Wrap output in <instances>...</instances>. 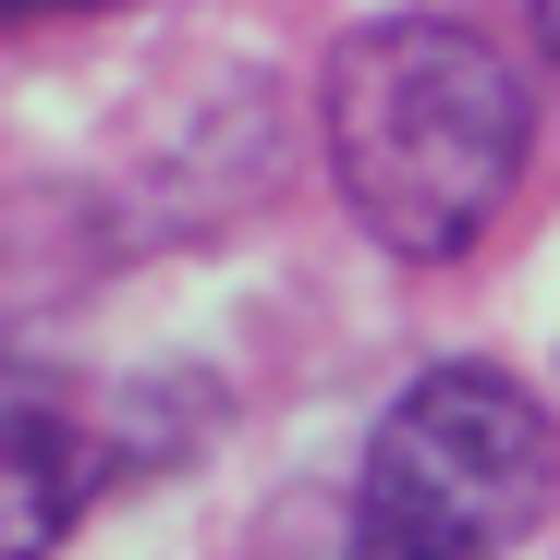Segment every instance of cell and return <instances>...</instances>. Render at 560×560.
Instances as JSON below:
<instances>
[{"instance_id": "3957f363", "label": "cell", "mask_w": 560, "mask_h": 560, "mask_svg": "<svg viewBox=\"0 0 560 560\" xmlns=\"http://www.w3.org/2000/svg\"><path fill=\"white\" fill-rule=\"evenodd\" d=\"M61 500H73V476H61V427H49L37 402H0V560H49Z\"/></svg>"}, {"instance_id": "277c9868", "label": "cell", "mask_w": 560, "mask_h": 560, "mask_svg": "<svg viewBox=\"0 0 560 560\" xmlns=\"http://www.w3.org/2000/svg\"><path fill=\"white\" fill-rule=\"evenodd\" d=\"M0 13H110V0H0Z\"/></svg>"}, {"instance_id": "5b68a950", "label": "cell", "mask_w": 560, "mask_h": 560, "mask_svg": "<svg viewBox=\"0 0 560 560\" xmlns=\"http://www.w3.org/2000/svg\"><path fill=\"white\" fill-rule=\"evenodd\" d=\"M536 37H548V61H560V0H536Z\"/></svg>"}, {"instance_id": "7a4b0ae2", "label": "cell", "mask_w": 560, "mask_h": 560, "mask_svg": "<svg viewBox=\"0 0 560 560\" xmlns=\"http://www.w3.org/2000/svg\"><path fill=\"white\" fill-rule=\"evenodd\" d=\"M560 500V427L512 365H427L353 476V560H512Z\"/></svg>"}, {"instance_id": "6da1fadb", "label": "cell", "mask_w": 560, "mask_h": 560, "mask_svg": "<svg viewBox=\"0 0 560 560\" xmlns=\"http://www.w3.org/2000/svg\"><path fill=\"white\" fill-rule=\"evenodd\" d=\"M317 122H329L341 208L390 256H463L500 220V196L524 183V147H536V98H524L512 49L451 13L353 25L317 85Z\"/></svg>"}]
</instances>
